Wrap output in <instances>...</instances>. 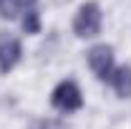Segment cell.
Returning <instances> with one entry per match:
<instances>
[{
    "mask_svg": "<svg viewBox=\"0 0 131 129\" xmlns=\"http://www.w3.org/2000/svg\"><path fill=\"white\" fill-rule=\"evenodd\" d=\"M50 104L63 114L81 109L83 106V94H81V89H78V84L76 81H61L53 89V94H50Z\"/></svg>",
    "mask_w": 131,
    "mask_h": 129,
    "instance_id": "2",
    "label": "cell"
},
{
    "mask_svg": "<svg viewBox=\"0 0 131 129\" xmlns=\"http://www.w3.org/2000/svg\"><path fill=\"white\" fill-rule=\"evenodd\" d=\"M20 41H18L13 33L0 31V73H8L13 71L15 63L20 61Z\"/></svg>",
    "mask_w": 131,
    "mask_h": 129,
    "instance_id": "4",
    "label": "cell"
},
{
    "mask_svg": "<svg viewBox=\"0 0 131 129\" xmlns=\"http://www.w3.org/2000/svg\"><path fill=\"white\" fill-rule=\"evenodd\" d=\"M30 10H35V0H0V18L13 20Z\"/></svg>",
    "mask_w": 131,
    "mask_h": 129,
    "instance_id": "5",
    "label": "cell"
},
{
    "mask_svg": "<svg viewBox=\"0 0 131 129\" xmlns=\"http://www.w3.org/2000/svg\"><path fill=\"white\" fill-rule=\"evenodd\" d=\"M111 86L121 99L131 96V68L129 66H121V68H116L111 73Z\"/></svg>",
    "mask_w": 131,
    "mask_h": 129,
    "instance_id": "6",
    "label": "cell"
},
{
    "mask_svg": "<svg viewBox=\"0 0 131 129\" xmlns=\"http://www.w3.org/2000/svg\"><path fill=\"white\" fill-rule=\"evenodd\" d=\"M88 66L96 73L98 81H111V73H114V48L106 46V43L93 46L88 51Z\"/></svg>",
    "mask_w": 131,
    "mask_h": 129,
    "instance_id": "3",
    "label": "cell"
},
{
    "mask_svg": "<svg viewBox=\"0 0 131 129\" xmlns=\"http://www.w3.org/2000/svg\"><path fill=\"white\" fill-rule=\"evenodd\" d=\"M20 25H23V31L35 35V33H40V18H38V10H30V13H25V15L20 18Z\"/></svg>",
    "mask_w": 131,
    "mask_h": 129,
    "instance_id": "7",
    "label": "cell"
},
{
    "mask_svg": "<svg viewBox=\"0 0 131 129\" xmlns=\"http://www.w3.org/2000/svg\"><path fill=\"white\" fill-rule=\"evenodd\" d=\"M30 129H66V124L58 119H38L30 124Z\"/></svg>",
    "mask_w": 131,
    "mask_h": 129,
    "instance_id": "8",
    "label": "cell"
},
{
    "mask_svg": "<svg viewBox=\"0 0 131 129\" xmlns=\"http://www.w3.org/2000/svg\"><path fill=\"white\" fill-rule=\"evenodd\" d=\"M101 20L103 15H101L98 3H83L73 18V31L78 38H93L101 33Z\"/></svg>",
    "mask_w": 131,
    "mask_h": 129,
    "instance_id": "1",
    "label": "cell"
}]
</instances>
